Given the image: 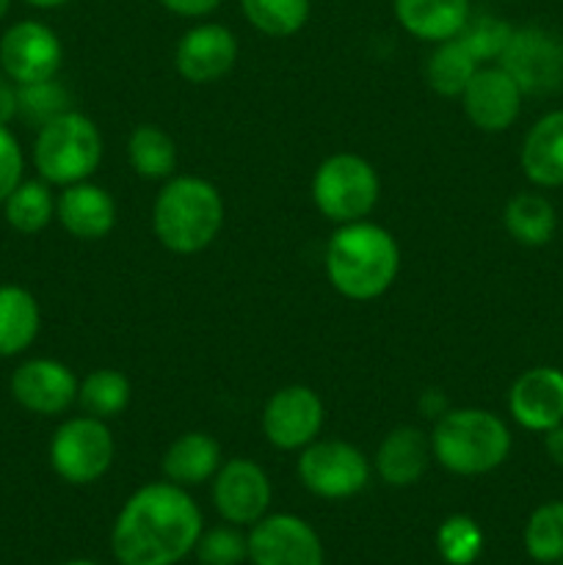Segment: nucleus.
<instances>
[{"instance_id": "f257e3e1", "label": "nucleus", "mask_w": 563, "mask_h": 565, "mask_svg": "<svg viewBox=\"0 0 563 565\" xmlns=\"http://www.w3.org/2000/svg\"><path fill=\"white\" fill-rule=\"evenodd\" d=\"M202 511L182 486L158 480L132 491L110 533L121 565H174L196 550Z\"/></svg>"}, {"instance_id": "f03ea898", "label": "nucleus", "mask_w": 563, "mask_h": 565, "mask_svg": "<svg viewBox=\"0 0 563 565\" xmlns=\"http://www.w3.org/2000/svg\"><path fill=\"white\" fill-rule=\"evenodd\" d=\"M323 270L348 301H375L401 274V246L386 226L368 218L340 224L326 243Z\"/></svg>"}, {"instance_id": "7ed1b4c3", "label": "nucleus", "mask_w": 563, "mask_h": 565, "mask_svg": "<svg viewBox=\"0 0 563 565\" xmlns=\"http://www.w3.org/2000/svg\"><path fill=\"white\" fill-rule=\"evenodd\" d=\"M224 215V199L213 182L196 174H174L160 185L152 202V232L166 252L191 257L213 246Z\"/></svg>"}, {"instance_id": "20e7f679", "label": "nucleus", "mask_w": 563, "mask_h": 565, "mask_svg": "<svg viewBox=\"0 0 563 565\" xmlns=\"http://www.w3.org/2000/svg\"><path fill=\"white\" fill-rule=\"evenodd\" d=\"M431 456L458 478H478L500 469L511 456V430L489 408H447L428 434Z\"/></svg>"}, {"instance_id": "39448f33", "label": "nucleus", "mask_w": 563, "mask_h": 565, "mask_svg": "<svg viewBox=\"0 0 563 565\" xmlns=\"http://www.w3.org/2000/svg\"><path fill=\"white\" fill-rule=\"evenodd\" d=\"M103 132L81 110H64L36 127V138L31 147V163L36 174L50 185H75L92 180L103 163Z\"/></svg>"}, {"instance_id": "423d86ee", "label": "nucleus", "mask_w": 563, "mask_h": 565, "mask_svg": "<svg viewBox=\"0 0 563 565\" xmlns=\"http://www.w3.org/2000/svg\"><path fill=\"white\" fill-rule=\"evenodd\" d=\"M381 199L375 166L357 152H334L315 169L312 202L331 224L368 218Z\"/></svg>"}, {"instance_id": "0eeeda50", "label": "nucleus", "mask_w": 563, "mask_h": 565, "mask_svg": "<svg viewBox=\"0 0 563 565\" xmlns=\"http://www.w3.org/2000/svg\"><path fill=\"white\" fill-rule=\"evenodd\" d=\"M47 458L53 472L70 486H92L108 475L116 458V441L108 423L97 417H70L55 428Z\"/></svg>"}, {"instance_id": "6e6552de", "label": "nucleus", "mask_w": 563, "mask_h": 565, "mask_svg": "<svg viewBox=\"0 0 563 565\" xmlns=\"http://www.w3.org/2000/svg\"><path fill=\"white\" fill-rule=\"evenodd\" d=\"M298 480L320 500H351L370 483V461L357 445L342 439H315L298 450Z\"/></svg>"}, {"instance_id": "1a4fd4ad", "label": "nucleus", "mask_w": 563, "mask_h": 565, "mask_svg": "<svg viewBox=\"0 0 563 565\" xmlns=\"http://www.w3.org/2000/svg\"><path fill=\"white\" fill-rule=\"evenodd\" d=\"M497 64L517 81L524 97H544L563 86V39L541 25L513 28Z\"/></svg>"}, {"instance_id": "9d476101", "label": "nucleus", "mask_w": 563, "mask_h": 565, "mask_svg": "<svg viewBox=\"0 0 563 565\" xmlns=\"http://www.w3.org/2000/svg\"><path fill=\"white\" fill-rule=\"evenodd\" d=\"M326 425V406L315 390L304 384H290L276 390L265 401L259 414V428L265 441L276 450L298 452L315 439H320Z\"/></svg>"}, {"instance_id": "9b49d317", "label": "nucleus", "mask_w": 563, "mask_h": 565, "mask_svg": "<svg viewBox=\"0 0 563 565\" xmlns=\"http://www.w3.org/2000/svg\"><path fill=\"white\" fill-rule=\"evenodd\" d=\"M64 64L61 36L42 20H17L0 36V70L14 86L59 77Z\"/></svg>"}, {"instance_id": "f8f14e48", "label": "nucleus", "mask_w": 563, "mask_h": 565, "mask_svg": "<svg viewBox=\"0 0 563 565\" xmlns=\"http://www.w3.org/2000/svg\"><path fill=\"white\" fill-rule=\"evenodd\" d=\"M81 379L59 359L36 356L17 364L9 392L20 408L36 417H61L77 403Z\"/></svg>"}, {"instance_id": "ddd939ff", "label": "nucleus", "mask_w": 563, "mask_h": 565, "mask_svg": "<svg viewBox=\"0 0 563 565\" xmlns=\"http://www.w3.org/2000/svg\"><path fill=\"white\" fill-rule=\"evenodd\" d=\"M246 539L252 565H323L326 561L318 533L293 513H265Z\"/></svg>"}, {"instance_id": "4468645a", "label": "nucleus", "mask_w": 563, "mask_h": 565, "mask_svg": "<svg viewBox=\"0 0 563 565\" xmlns=\"http://www.w3.org/2000/svg\"><path fill=\"white\" fill-rule=\"evenodd\" d=\"M270 480L252 458H230L213 475V505L226 524H257L270 508Z\"/></svg>"}, {"instance_id": "2eb2a0df", "label": "nucleus", "mask_w": 563, "mask_h": 565, "mask_svg": "<svg viewBox=\"0 0 563 565\" xmlns=\"http://www.w3.org/2000/svg\"><path fill=\"white\" fill-rule=\"evenodd\" d=\"M241 55L237 36L221 22H199L188 28L174 47V66L182 81L210 86L230 75Z\"/></svg>"}, {"instance_id": "dca6fc26", "label": "nucleus", "mask_w": 563, "mask_h": 565, "mask_svg": "<svg viewBox=\"0 0 563 565\" xmlns=\"http://www.w3.org/2000/svg\"><path fill=\"white\" fill-rule=\"evenodd\" d=\"M464 114L480 132H506L522 114V88L500 64H484L461 92Z\"/></svg>"}, {"instance_id": "f3484780", "label": "nucleus", "mask_w": 563, "mask_h": 565, "mask_svg": "<svg viewBox=\"0 0 563 565\" xmlns=\"http://www.w3.org/2000/svg\"><path fill=\"white\" fill-rule=\"evenodd\" d=\"M508 414L533 434H546L563 423V370L530 367L508 390Z\"/></svg>"}, {"instance_id": "a211bd4d", "label": "nucleus", "mask_w": 563, "mask_h": 565, "mask_svg": "<svg viewBox=\"0 0 563 565\" xmlns=\"http://www.w3.org/2000/svg\"><path fill=\"white\" fill-rule=\"evenodd\" d=\"M116 215H119L116 199L110 196L108 188L92 180L61 188L55 196V221L75 241L97 243L108 237L116 226Z\"/></svg>"}, {"instance_id": "6ab92c4d", "label": "nucleus", "mask_w": 563, "mask_h": 565, "mask_svg": "<svg viewBox=\"0 0 563 565\" xmlns=\"http://www.w3.org/2000/svg\"><path fill=\"white\" fill-rule=\"evenodd\" d=\"M392 14L408 36L439 44L461 33L472 17V0H392Z\"/></svg>"}, {"instance_id": "aec40b11", "label": "nucleus", "mask_w": 563, "mask_h": 565, "mask_svg": "<svg viewBox=\"0 0 563 565\" xmlns=\"http://www.w3.org/2000/svg\"><path fill=\"white\" fill-rule=\"evenodd\" d=\"M431 439L414 425L392 428L375 450L373 469L386 486L406 489L425 475L431 461Z\"/></svg>"}, {"instance_id": "412c9836", "label": "nucleus", "mask_w": 563, "mask_h": 565, "mask_svg": "<svg viewBox=\"0 0 563 565\" xmlns=\"http://www.w3.org/2000/svg\"><path fill=\"white\" fill-rule=\"evenodd\" d=\"M519 166L535 188H563V108L550 110L530 127L519 149Z\"/></svg>"}, {"instance_id": "4be33fe9", "label": "nucleus", "mask_w": 563, "mask_h": 565, "mask_svg": "<svg viewBox=\"0 0 563 565\" xmlns=\"http://www.w3.org/2000/svg\"><path fill=\"white\" fill-rule=\"evenodd\" d=\"M221 445L204 430H188L180 434L163 452V478L169 483L182 486H202L208 480H213V475L221 467Z\"/></svg>"}, {"instance_id": "5701e85b", "label": "nucleus", "mask_w": 563, "mask_h": 565, "mask_svg": "<svg viewBox=\"0 0 563 565\" xmlns=\"http://www.w3.org/2000/svg\"><path fill=\"white\" fill-rule=\"evenodd\" d=\"M42 307L22 285H0V359H14L36 342Z\"/></svg>"}, {"instance_id": "b1692460", "label": "nucleus", "mask_w": 563, "mask_h": 565, "mask_svg": "<svg viewBox=\"0 0 563 565\" xmlns=\"http://www.w3.org/2000/svg\"><path fill=\"white\" fill-rule=\"evenodd\" d=\"M502 226L513 243L528 248H541L555 237L557 213L555 204L535 191H522L511 196L502 207Z\"/></svg>"}, {"instance_id": "393cba45", "label": "nucleus", "mask_w": 563, "mask_h": 565, "mask_svg": "<svg viewBox=\"0 0 563 565\" xmlns=\"http://www.w3.org/2000/svg\"><path fill=\"white\" fill-rule=\"evenodd\" d=\"M127 160L141 180L166 182L177 169V143L163 127L138 125L127 136Z\"/></svg>"}, {"instance_id": "a878e982", "label": "nucleus", "mask_w": 563, "mask_h": 565, "mask_svg": "<svg viewBox=\"0 0 563 565\" xmlns=\"http://www.w3.org/2000/svg\"><path fill=\"white\" fill-rule=\"evenodd\" d=\"M3 218L20 235H39L55 221V193L50 182L22 180L3 202Z\"/></svg>"}, {"instance_id": "bb28decb", "label": "nucleus", "mask_w": 563, "mask_h": 565, "mask_svg": "<svg viewBox=\"0 0 563 565\" xmlns=\"http://www.w3.org/2000/svg\"><path fill=\"white\" fill-rule=\"evenodd\" d=\"M132 386L121 370L114 367H97L88 375H83L81 386H77V406L83 414L97 419H114L130 406Z\"/></svg>"}, {"instance_id": "cd10ccee", "label": "nucleus", "mask_w": 563, "mask_h": 565, "mask_svg": "<svg viewBox=\"0 0 563 565\" xmlns=\"http://www.w3.org/2000/svg\"><path fill=\"white\" fill-rule=\"evenodd\" d=\"M478 66V61L469 55V50L458 39H447V42L436 44L434 53L428 55L425 81H428L431 92H436L439 97H461Z\"/></svg>"}, {"instance_id": "c85d7f7f", "label": "nucleus", "mask_w": 563, "mask_h": 565, "mask_svg": "<svg viewBox=\"0 0 563 565\" xmlns=\"http://www.w3.org/2000/svg\"><path fill=\"white\" fill-rule=\"evenodd\" d=\"M241 11L263 36L287 39L307 25L312 0H241Z\"/></svg>"}, {"instance_id": "c756f323", "label": "nucleus", "mask_w": 563, "mask_h": 565, "mask_svg": "<svg viewBox=\"0 0 563 565\" xmlns=\"http://www.w3.org/2000/svg\"><path fill=\"white\" fill-rule=\"evenodd\" d=\"M524 552L535 563H563V500L544 502L524 524Z\"/></svg>"}, {"instance_id": "7c9ffc66", "label": "nucleus", "mask_w": 563, "mask_h": 565, "mask_svg": "<svg viewBox=\"0 0 563 565\" xmlns=\"http://www.w3.org/2000/svg\"><path fill=\"white\" fill-rule=\"evenodd\" d=\"M511 33H513V25L502 20V17L472 14L456 39L469 50V55L484 66V64H497V61H500V55L506 53L508 42H511Z\"/></svg>"}, {"instance_id": "2f4dec72", "label": "nucleus", "mask_w": 563, "mask_h": 565, "mask_svg": "<svg viewBox=\"0 0 563 565\" xmlns=\"http://www.w3.org/2000/svg\"><path fill=\"white\" fill-rule=\"evenodd\" d=\"M70 92L61 86L59 77L17 86V116L33 127L47 125L50 119L70 110Z\"/></svg>"}, {"instance_id": "473e14b6", "label": "nucleus", "mask_w": 563, "mask_h": 565, "mask_svg": "<svg viewBox=\"0 0 563 565\" xmlns=\"http://www.w3.org/2000/svg\"><path fill=\"white\" fill-rule=\"evenodd\" d=\"M436 550L450 565H472L484 552V530L469 516L445 519L436 530Z\"/></svg>"}, {"instance_id": "72a5a7b5", "label": "nucleus", "mask_w": 563, "mask_h": 565, "mask_svg": "<svg viewBox=\"0 0 563 565\" xmlns=\"http://www.w3.org/2000/svg\"><path fill=\"white\" fill-rule=\"evenodd\" d=\"M196 557L202 565H241L248 561V539L237 527H215L199 535Z\"/></svg>"}, {"instance_id": "f704fd0d", "label": "nucleus", "mask_w": 563, "mask_h": 565, "mask_svg": "<svg viewBox=\"0 0 563 565\" xmlns=\"http://www.w3.org/2000/svg\"><path fill=\"white\" fill-rule=\"evenodd\" d=\"M22 180H25V154L11 127L0 125V207Z\"/></svg>"}, {"instance_id": "c9c22d12", "label": "nucleus", "mask_w": 563, "mask_h": 565, "mask_svg": "<svg viewBox=\"0 0 563 565\" xmlns=\"http://www.w3.org/2000/svg\"><path fill=\"white\" fill-rule=\"evenodd\" d=\"M158 3L177 17H185V20H202V17L213 14L224 0H158Z\"/></svg>"}, {"instance_id": "e433bc0d", "label": "nucleus", "mask_w": 563, "mask_h": 565, "mask_svg": "<svg viewBox=\"0 0 563 565\" xmlns=\"http://www.w3.org/2000/svg\"><path fill=\"white\" fill-rule=\"evenodd\" d=\"M17 119V86L0 70V125H11Z\"/></svg>"}, {"instance_id": "4c0bfd02", "label": "nucleus", "mask_w": 563, "mask_h": 565, "mask_svg": "<svg viewBox=\"0 0 563 565\" xmlns=\"http://www.w3.org/2000/svg\"><path fill=\"white\" fill-rule=\"evenodd\" d=\"M447 408H450L447 406V397L442 395L439 390H428L423 397H419V412H423L425 417L436 419V417H442Z\"/></svg>"}, {"instance_id": "58836bf2", "label": "nucleus", "mask_w": 563, "mask_h": 565, "mask_svg": "<svg viewBox=\"0 0 563 565\" xmlns=\"http://www.w3.org/2000/svg\"><path fill=\"white\" fill-rule=\"evenodd\" d=\"M544 450L555 467H563V423L544 434Z\"/></svg>"}, {"instance_id": "ea45409f", "label": "nucleus", "mask_w": 563, "mask_h": 565, "mask_svg": "<svg viewBox=\"0 0 563 565\" xmlns=\"http://www.w3.org/2000/svg\"><path fill=\"white\" fill-rule=\"evenodd\" d=\"M22 3L33 6V9L39 11H53V9H61V6L72 3V0H22Z\"/></svg>"}, {"instance_id": "a19ab883", "label": "nucleus", "mask_w": 563, "mask_h": 565, "mask_svg": "<svg viewBox=\"0 0 563 565\" xmlns=\"http://www.w3.org/2000/svg\"><path fill=\"white\" fill-rule=\"evenodd\" d=\"M9 9H11V0H0V22L6 20V14H9Z\"/></svg>"}, {"instance_id": "79ce46f5", "label": "nucleus", "mask_w": 563, "mask_h": 565, "mask_svg": "<svg viewBox=\"0 0 563 565\" xmlns=\"http://www.w3.org/2000/svg\"><path fill=\"white\" fill-rule=\"evenodd\" d=\"M64 565H99V563H92V561H70V563H64Z\"/></svg>"}]
</instances>
